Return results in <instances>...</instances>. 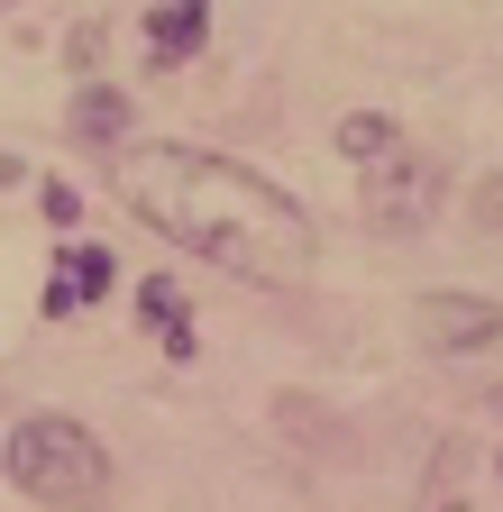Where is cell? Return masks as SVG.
<instances>
[{
    "mask_svg": "<svg viewBox=\"0 0 503 512\" xmlns=\"http://www.w3.org/2000/svg\"><path fill=\"white\" fill-rule=\"evenodd\" d=\"M110 192L129 202L138 229L211 256V266L266 284V293H284V284H302L311 266H321V229H311V211L293 202L275 174L238 165V156L174 147V138L119 147V156H110Z\"/></svg>",
    "mask_w": 503,
    "mask_h": 512,
    "instance_id": "1",
    "label": "cell"
},
{
    "mask_svg": "<svg viewBox=\"0 0 503 512\" xmlns=\"http://www.w3.org/2000/svg\"><path fill=\"white\" fill-rule=\"evenodd\" d=\"M0 467H10V485L46 512H92L110 494V448L74 421V412H28L10 430V448H0Z\"/></svg>",
    "mask_w": 503,
    "mask_h": 512,
    "instance_id": "2",
    "label": "cell"
},
{
    "mask_svg": "<svg viewBox=\"0 0 503 512\" xmlns=\"http://www.w3.org/2000/svg\"><path fill=\"white\" fill-rule=\"evenodd\" d=\"M439 192H449V165H430V156H394V165H375L366 174V229H385V238H412L439 220Z\"/></svg>",
    "mask_w": 503,
    "mask_h": 512,
    "instance_id": "3",
    "label": "cell"
},
{
    "mask_svg": "<svg viewBox=\"0 0 503 512\" xmlns=\"http://www.w3.org/2000/svg\"><path fill=\"white\" fill-rule=\"evenodd\" d=\"M412 339L430 357H485L503 339V302H485V293H421L412 302Z\"/></svg>",
    "mask_w": 503,
    "mask_h": 512,
    "instance_id": "4",
    "label": "cell"
},
{
    "mask_svg": "<svg viewBox=\"0 0 503 512\" xmlns=\"http://www.w3.org/2000/svg\"><path fill=\"white\" fill-rule=\"evenodd\" d=\"M110 284H119V256H110L101 238H65V247H55V266H46V293H37V311H46V320L92 311V302H110Z\"/></svg>",
    "mask_w": 503,
    "mask_h": 512,
    "instance_id": "5",
    "label": "cell"
},
{
    "mask_svg": "<svg viewBox=\"0 0 503 512\" xmlns=\"http://www.w3.org/2000/svg\"><path fill=\"white\" fill-rule=\"evenodd\" d=\"M202 46H211V0H156V10H147V55L165 64V74L193 64Z\"/></svg>",
    "mask_w": 503,
    "mask_h": 512,
    "instance_id": "6",
    "label": "cell"
},
{
    "mask_svg": "<svg viewBox=\"0 0 503 512\" xmlns=\"http://www.w3.org/2000/svg\"><path fill=\"white\" fill-rule=\"evenodd\" d=\"M138 320H147V339H156L174 366H193V357H202V348H193V302H183L174 275H147V284H138Z\"/></svg>",
    "mask_w": 503,
    "mask_h": 512,
    "instance_id": "7",
    "label": "cell"
},
{
    "mask_svg": "<svg viewBox=\"0 0 503 512\" xmlns=\"http://www.w3.org/2000/svg\"><path fill=\"white\" fill-rule=\"evenodd\" d=\"M339 156L366 165V174L394 165V156H403V119H394V110H348V119H339Z\"/></svg>",
    "mask_w": 503,
    "mask_h": 512,
    "instance_id": "8",
    "label": "cell"
},
{
    "mask_svg": "<svg viewBox=\"0 0 503 512\" xmlns=\"http://www.w3.org/2000/svg\"><path fill=\"white\" fill-rule=\"evenodd\" d=\"M74 138H83V147H129V92L83 83V92H74Z\"/></svg>",
    "mask_w": 503,
    "mask_h": 512,
    "instance_id": "9",
    "label": "cell"
},
{
    "mask_svg": "<svg viewBox=\"0 0 503 512\" xmlns=\"http://www.w3.org/2000/svg\"><path fill=\"white\" fill-rule=\"evenodd\" d=\"M37 211H46V229H74V220H83V192H74L65 174H46V183H37Z\"/></svg>",
    "mask_w": 503,
    "mask_h": 512,
    "instance_id": "10",
    "label": "cell"
},
{
    "mask_svg": "<svg viewBox=\"0 0 503 512\" xmlns=\"http://www.w3.org/2000/svg\"><path fill=\"white\" fill-rule=\"evenodd\" d=\"M101 46H110V37H101V28H92V19H83V28H74V37H65V64H74V74H92V64H101Z\"/></svg>",
    "mask_w": 503,
    "mask_h": 512,
    "instance_id": "11",
    "label": "cell"
},
{
    "mask_svg": "<svg viewBox=\"0 0 503 512\" xmlns=\"http://www.w3.org/2000/svg\"><path fill=\"white\" fill-rule=\"evenodd\" d=\"M412 512H467V494H430V503H412Z\"/></svg>",
    "mask_w": 503,
    "mask_h": 512,
    "instance_id": "12",
    "label": "cell"
},
{
    "mask_svg": "<svg viewBox=\"0 0 503 512\" xmlns=\"http://www.w3.org/2000/svg\"><path fill=\"white\" fill-rule=\"evenodd\" d=\"M494 476H503V448H494Z\"/></svg>",
    "mask_w": 503,
    "mask_h": 512,
    "instance_id": "13",
    "label": "cell"
}]
</instances>
